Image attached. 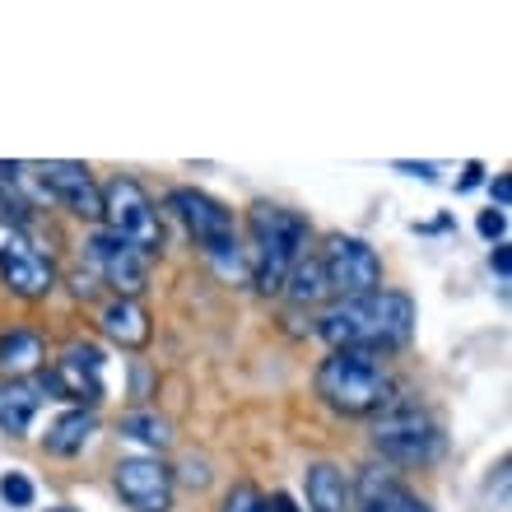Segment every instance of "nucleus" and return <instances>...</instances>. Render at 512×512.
Segmentation results:
<instances>
[{
  "label": "nucleus",
  "instance_id": "nucleus-14",
  "mask_svg": "<svg viewBox=\"0 0 512 512\" xmlns=\"http://www.w3.org/2000/svg\"><path fill=\"white\" fill-rule=\"evenodd\" d=\"M47 368V340L38 331H28V326H14L0 336V373L10 382H24L33 373Z\"/></svg>",
  "mask_w": 512,
  "mask_h": 512
},
{
  "label": "nucleus",
  "instance_id": "nucleus-11",
  "mask_svg": "<svg viewBox=\"0 0 512 512\" xmlns=\"http://www.w3.org/2000/svg\"><path fill=\"white\" fill-rule=\"evenodd\" d=\"M117 494L131 503L135 512H168L173 508V471L154 457H126L117 461Z\"/></svg>",
  "mask_w": 512,
  "mask_h": 512
},
{
  "label": "nucleus",
  "instance_id": "nucleus-23",
  "mask_svg": "<svg viewBox=\"0 0 512 512\" xmlns=\"http://www.w3.org/2000/svg\"><path fill=\"white\" fill-rule=\"evenodd\" d=\"M503 229H508V215H503V210H485V215H480V233H485L489 243L503 238Z\"/></svg>",
  "mask_w": 512,
  "mask_h": 512
},
{
  "label": "nucleus",
  "instance_id": "nucleus-13",
  "mask_svg": "<svg viewBox=\"0 0 512 512\" xmlns=\"http://www.w3.org/2000/svg\"><path fill=\"white\" fill-rule=\"evenodd\" d=\"M98 331H103L112 345H122V350H145L149 336H154L149 312L140 308L135 298H112V303H103V312H98Z\"/></svg>",
  "mask_w": 512,
  "mask_h": 512
},
{
  "label": "nucleus",
  "instance_id": "nucleus-22",
  "mask_svg": "<svg viewBox=\"0 0 512 512\" xmlns=\"http://www.w3.org/2000/svg\"><path fill=\"white\" fill-rule=\"evenodd\" d=\"M219 512H270V503L256 485H233L229 494H224V508Z\"/></svg>",
  "mask_w": 512,
  "mask_h": 512
},
{
  "label": "nucleus",
  "instance_id": "nucleus-26",
  "mask_svg": "<svg viewBox=\"0 0 512 512\" xmlns=\"http://www.w3.org/2000/svg\"><path fill=\"white\" fill-rule=\"evenodd\" d=\"M494 196H499V205L512 201V182H508V177H494Z\"/></svg>",
  "mask_w": 512,
  "mask_h": 512
},
{
  "label": "nucleus",
  "instance_id": "nucleus-3",
  "mask_svg": "<svg viewBox=\"0 0 512 512\" xmlns=\"http://www.w3.org/2000/svg\"><path fill=\"white\" fill-rule=\"evenodd\" d=\"M317 396L340 415H373L391 401V373L378 354L331 350L317 368Z\"/></svg>",
  "mask_w": 512,
  "mask_h": 512
},
{
  "label": "nucleus",
  "instance_id": "nucleus-9",
  "mask_svg": "<svg viewBox=\"0 0 512 512\" xmlns=\"http://www.w3.org/2000/svg\"><path fill=\"white\" fill-rule=\"evenodd\" d=\"M38 387H52L61 401L94 410L103 401V354L94 345H66V354L52 364V373H42Z\"/></svg>",
  "mask_w": 512,
  "mask_h": 512
},
{
  "label": "nucleus",
  "instance_id": "nucleus-2",
  "mask_svg": "<svg viewBox=\"0 0 512 512\" xmlns=\"http://www.w3.org/2000/svg\"><path fill=\"white\" fill-rule=\"evenodd\" d=\"M247 233H252V247H247V280L261 289V294H280L294 261L308 247V219L284 210V205L256 201L247 210Z\"/></svg>",
  "mask_w": 512,
  "mask_h": 512
},
{
  "label": "nucleus",
  "instance_id": "nucleus-27",
  "mask_svg": "<svg viewBox=\"0 0 512 512\" xmlns=\"http://www.w3.org/2000/svg\"><path fill=\"white\" fill-rule=\"evenodd\" d=\"M494 270H499L503 280H508V270H512V256H508V247H499V252H494Z\"/></svg>",
  "mask_w": 512,
  "mask_h": 512
},
{
  "label": "nucleus",
  "instance_id": "nucleus-18",
  "mask_svg": "<svg viewBox=\"0 0 512 512\" xmlns=\"http://www.w3.org/2000/svg\"><path fill=\"white\" fill-rule=\"evenodd\" d=\"M38 387H28V382H10V387H0V433H10V438H24L33 415H38Z\"/></svg>",
  "mask_w": 512,
  "mask_h": 512
},
{
  "label": "nucleus",
  "instance_id": "nucleus-7",
  "mask_svg": "<svg viewBox=\"0 0 512 512\" xmlns=\"http://www.w3.org/2000/svg\"><path fill=\"white\" fill-rule=\"evenodd\" d=\"M373 443L387 461L396 466H424V461L438 457V447H443V433L433 424L419 405H396L387 415L378 419V429H373Z\"/></svg>",
  "mask_w": 512,
  "mask_h": 512
},
{
  "label": "nucleus",
  "instance_id": "nucleus-20",
  "mask_svg": "<svg viewBox=\"0 0 512 512\" xmlns=\"http://www.w3.org/2000/svg\"><path fill=\"white\" fill-rule=\"evenodd\" d=\"M122 433H126V438H135V443H145V447H168V443H173V429H168V419L145 415V410L126 415V419H122Z\"/></svg>",
  "mask_w": 512,
  "mask_h": 512
},
{
  "label": "nucleus",
  "instance_id": "nucleus-6",
  "mask_svg": "<svg viewBox=\"0 0 512 512\" xmlns=\"http://www.w3.org/2000/svg\"><path fill=\"white\" fill-rule=\"evenodd\" d=\"M103 191V219H108V233H117L122 243H131L135 252L154 256L163 247V224L154 201L145 196V187L135 177H112Z\"/></svg>",
  "mask_w": 512,
  "mask_h": 512
},
{
  "label": "nucleus",
  "instance_id": "nucleus-15",
  "mask_svg": "<svg viewBox=\"0 0 512 512\" xmlns=\"http://www.w3.org/2000/svg\"><path fill=\"white\" fill-rule=\"evenodd\" d=\"M359 512H433L424 499L401 489L382 466H368L359 480Z\"/></svg>",
  "mask_w": 512,
  "mask_h": 512
},
{
  "label": "nucleus",
  "instance_id": "nucleus-19",
  "mask_svg": "<svg viewBox=\"0 0 512 512\" xmlns=\"http://www.w3.org/2000/svg\"><path fill=\"white\" fill-rule=\"evenodd\" d=\"M284 289H289V298L294 303H322L326 294H331V284H326V270L317 256H298L294 270H289V280H284Z\"/></svg>",
  "mask_w": 512,
  "mask_h": 512
},
{
  "label": "nucleus",
  "instance_id": "nucleus-21",
  "mask_svg": "<svg viewBox=\"0 0 512 512\" xmlns=\"http://www.w3.org/2000/svg\"><path fill=\"white\" fill-rule=\"evenodd\" d=\"M0 499L10 508H33V480L24 471H5L0 475Z\"/></svg>",
  "mask_w": 512,
  "mask_h": 512
},
{
  "label": "nucleus",
  "instance_id": "nucleus-5",
  "mask_svg": "<svg viewBox=\"0 0 512 512\" xmlns=\"http://www.w3.org/2000/svg\"><path fill=\"white\" fill-rule=\"evenodd\" d=\"M0 284L19 303H38L56 289V261L28 238L24 224L0 215Z\"/></svg>",
  "mask_w": 512,
  "mask_h": 512
},
{
  "label": "nucleus",
  "instance_id": "nucleus-12",
  "mask_svg": "<svg viewBox=\"0 0 512 512\" xmlns=\"http://www.w3.org/2000/svg\"><path fill=\"white\" fill-rule=\"evenodd\" d=\"M89 261H94L98 275L117 289V298H140V289H145V280H149L145 252H135L117 233H94V238H89Z\"/></svg>",
  "mask_w": 512,
  "mask_h": 512
},
{
  "label": "nucleus",
  "instance_id": "nucleus-29",
  "mask_svg": "<svg viewBox=\"0 0 512 512\" xmlns=\"http://www.w3.org/2000/svg\"><path fill=\"white\" fill-rule=\"evenodd\" d=\"M266 503H270V512H298L289 494H275V499H266Z\"/></svg>",
  "mask_w": 512,
  "mask_h": 512
},
{
  "label": "nucleus",
  "instance_id": "nucleus-28",
  "mask_svg": "<svg viewBox=\"0 0 512 512\" xmlns=\"http://www.w3.org/2000/svg\"><path fill=\"white\" fill-rule=\"evenodd\" d=\"M401 173H415V177H433V163H396Z\"/></svg>",
  "mask_w": 512,
  "mask_h": 512
},
{
  "label": "nucleus",
  "instance_id": "nucleus-16",
  "mask_svg": "<svg viewBox=\"0 0 512 512\" xmlns=\"http://www.w3.org/2000/svg\"><path fill=\"white\" fill-rule=\"evenodd\" d=\"M94 429H98L94 410H80V405H75V410H66L52 429L42 433V447H47L52 457H75V452H84V443L94 438Z\"/></svg>",
  "mask_w": 512,
  "mask_h": 512
},
{
  "label": "nucleus",
  "instance_id": "nucleus-24",
  "mask_svg": "<svg viewBox=\"0 0 512 512\" xmlns=\"http://www.w3.org/2000/svg\"><path fill=\"white\" fill-rule=\"evenodd\" d=\"M182 480H187V485H196V489L210 485V471H205V461L191 457V461H187V475H182Z\"/></svg>",
  "mask_w": 512,
  "mask_h": 512
},
{
  "label": "nucleus",
  "instance_id": "nucleus-8",
  "mask_svg": "<svg viewBox=\"0 0 512 512\" xmlns=\"http://www.w3.org/2000/svg\"><path fill=\"white\" fill-rule=\"evenodd\" d=\"M317 261H322V270H326L331 294H340V298H364V294H378L382 289V261L364 238L331 233Z\"/></svg>",
  "mask_w": 512,
  "mask_h": 512
},
{
  "label": "nucleus",
  "instance_id": "nucleus-17",
  "mask_svg": "<svg viewBox=\"0 0 512 512\" xmlns=\"http://www.w3.org/2000/svg\"><path fill=\"white\" fill-rule=\"evenodd\" d=\"M308 508L312 512H350V485L331 461L308 466Z\"/></svg>",
  "mask_w": 512,
  "mask_h": 512
},
{
  "label": "nucleus",
  "instance_id": "nucleus-10",
  "mask_svg": "<svg viewBox=\"0 0 512 512\" xmlns=\"http://www.w3.org/2000/svg\"><path fill=\"white\" fill-rule=\"evenodd\" d=\"M33 177H38V187L47 191V201L66 205L70 215L103 219V191H98L94 173H89L84 163H66V159L33 163Z\"/></svg>",
  "mask_w": 512,
  "mask_h": 512
},
{
  "label": "nucleus",
  "instance_id": "nucleus-30",
  "mask_svg": "<svg viewBox=\"0 0 512 512\" xmlns=\"http://www.w3.org/2000/svg\"><path fill=\"white\" fill-rule=\"evenodd\" d=\"M47 512H75V508H47Z\"/></svg>",
  "mask_w": 512,
  "mask_h": 512
},
{
  "label": "nucleus",
  "instance_id": "nucleus-25",
  "mask_svg": "<svg viewBox=\"0 0 512 512\" xmlns=\"http://www.w3.org/2000/svg\"><path fill=\"white\" fill-rule=\"evenodd\" d=\"M480 177H485V168H480V163H466V177H461V191L480 187Z\"/></svg>",
  "mask_w": 512,
  "mask_h": 512
},
{
  "label": "nucleus",
  "instance_id": "nucleus-1",
  "mask_svg": "<svg viewBox=\"0 0 512 512\" xmlns=\"http://www.w3.org/2000/svg\"><path fill=\"white\" fill-rule=\"evenodd\" d=\"M322 340L331 350H364V354H382V350H401L410 331H415V303L396 289H378L364 298H340L336 308L317 322Z\"/></svg>",
  "mask_w": 512,
  "mask_h": 512
},
{
  "label": "nucleus",
  "instance_id": "nucleus-4",
  "mask_svg": "<svg viewBox=\"0 0 512 512\" xmlns=\"http://www.w3.org/2000/svg\"><path fill=\"white\" fill-rule=\"evenodd\" d=\"M168 205L177 210V219L187 224V233L196 238L201 256L224 280H247V247L238 243L233 215L215 196H205V191H196V187H177L173 196H168Z\"/></svg>",
  "mask_w": 512,
  "mask_h": 512
}]
</instances>
